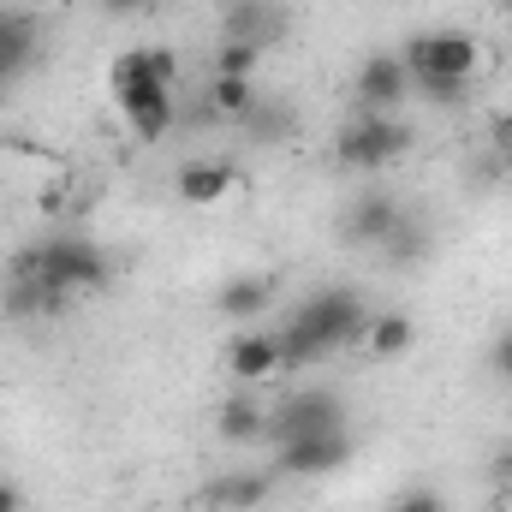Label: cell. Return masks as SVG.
<instances>
[{
  "instance_id": "1",
  "label": "cell",
  "mask_w": 512,
  "mask_h": 512,
  "mask_svg": "<svg viewBox=\"0 0 512 512\" xmlns=\"http://www.w3.org/2000/svg\"><path fill=\"white\" fill-rule=\"evenodd\" d=\"M364 328H370V304L352 292V286H322V292H310L298 310H292V322L274 334L280 340V364L286 370H310V364H322V358H334L340 346H364Z\"/></svg>"
},
{
  "instance_id": "2",
  "label": "cell",
  "mask_w": 512,
  "mask_h": 512,
  "mask_svg": "<svg viewBox=\"0 0 512 512\" xmlns=\"http://www.w3.org/2000/svg\"><path fill=\"white\" fill-rule=\"evenodd\" d=\"M6 274H18V280H48V286H60L66 298H78V292H96V286L108 280V256L96 251L90 239L60 233V239L24 245V251L12 256Z\"/></svg>"
},
{
  "instance_id": "3",
  "label": "cell",
  "mask_w": 512,
  "mask_h": 512,
  "mask_svg": "<svg viewBox=\"0 0 512 512\" xmlns=\"http://www.w3.org/2000/svg\"><path fill=\"white\" fill-rule=\"evenodd\" d=\"M411 84H471L483 72V42L465 30H417L399 48Z\"/></svg>"
},
{
  "instance_id": "4",
  "label": "cell",
  "mask_w": 512,
  "mask_h": 512,
  "mask_svg": "<svg viewBox=\"0 0 512 512\" xmlns=\"http://www.w3.org/2000/svg\"><path fill=\"white\" fill-rule=\"evenodd\" d=\"M411 126L405 120H393V114H352L346 126H340V137H334V161L340 167H352V173H382V167H393V161H405L411 155Z\"/></svg>"
},
{
  "instance_id": "5",
  "label": "cell",
  "mask_w": 512,
  "mask_h": 512,
  "mask_svg": "<svg viewBox=\"0 0 512 512\" xmlns=\"http://www.w3.org/2000/svg\"><path fill=\"white\" fill-rule=\"evenodd\" d=\"M328 429H346V411L328 387H298L286 393L274 411H268V441H298V435H328Z\"/></svg>"
},
{
  "instance_id": "6",
  "label": "cell",
  "mask_w": 512,
  "mask_h": 512,
  "mask_svg": "<svg viewBox=\"0 0 512 512\" xmlns=\"http://www.w3.org/2000/svg\"><path fill=\"white\" fill-rule=\"evenodd\" d=\"M352 459V429H328V435H298L274 447V471L286 477H328Z\"/></svg>"
},
{
  "instance_id": "7",
  "label": "cell",
  "mask_w": 512,
  "mask_h": 512,
  "mask_svg": "<svg viewBox=\"0 0 512 512\" xmlns=\"http://www.w3.org/2000/svg\"><path fill=\"white\" fill-rule=\"evenodd\" d=\"M114 102H120V120H126V131L137 143H161L173 131V114H179L173 108V84H131Z\"/></svg>"
},
{
  "instance_id": "8",
  "label": "cell",
  "mask_w": 512,
  "mask_h": 512,
  "mask_svg": "<svg viewBox=\"0 0 512 512\" xmlns=\"http://www.w3.org/2000/svg\"><path fill=\"white\" fill-rule=\"evenodd\" d=\"M405 96H411V72H405V60L393 48L370 54L358 66V108L364 114H393V108H405Z\"/></svg>"
},
{
  "instance_id": "9",
  "label": "cell",
  "mask_w": 512,
  "mask_h": 512,
  "mask_svg": "<svg viewBox=\"0 0 512 512\" xmlns=\"http://www.w3.org/2000/svg\"><path fill=\"white\" fill-rule=\"evenodd\" d=\"M173 191L185 209H221L233 191H245V173H239V161H185Z\"/></svg>"
},
{
  "instance_id": "10",
  "label": "cell",
  "mask_w": 512,
  "mask_h": 512,
  "mask_svg": "<svg viewBox=\"0 0 512 512\" xmlns=\"http://www.w3.org/2000/svg\"><path fill=\"white\" fill-rule=\"evenodd\" d=\"M399 215H405L399 197L364 191V197H352V209L340 215V239H346V245H364V251H382V239L399 227Z\"/></svg>"
},
{
  "instance_id": "11",
  "label": "cell",
  "mask_w": 512,
  "mask_h": 512,
  "mask_svg": "<svg viewBox=\"0 0 512 512\" xmlns=\"http://www.w3.org/2000/svg\"><path fill=\"white\" fill-rule=\"evenodd\" d=\"M286 364H280V340L274 334H262V328H239L233 340H227V376L239 387H262L274 382Z\"/></svg>"
},
{
  "instance_id": "12",
  "label": "cell",
  "mask_w": 512,
  "mask_h": 512,
  "mask_svg": "<svg viewBox=\"0 0 512 512\" xmlns=\"http://www.w3.org/2000/svg\"><path fill=\"white\" fill-rule=\"evenodd\" d=\"M179 78V54L173 48H161V42H149V48H120L114 60H108V90L120 96L131 84H173Z\"/></svg>"
},
{
  "instance_id": "13",
  "label": "cell",
  "mask_w": 512,
  "mask_h": 512,
  "mask_svg": "<svg viewBox=\"0 0 512 512\" xmlns=\"http://www.w3.org/2000/svg\"><path fill=\"white\" fill-rule=\"evenodd\" d=\"M268 489H274L268 471H227V477L203 483V507L209 512H256L268 501Z\"/></svg>"
},
{
  "instance_id": "14",
  "label": "cell",
  "mask_w": 512,
  "mask_h": 512,
  "mask_svg": "<svg viewBox=\"0 0 512 512\" xmlns=\"http://www.w3.org/2000/svg\"><path fill=\"white\" fill-rule=\"evenodd\" d=\"M215 435L233 441V447L268 441V405L256 399V387H239L233 399H221V411H215Z\"/></svg>"
},
{
  "instance_id": "15",
  "label": "cell",
  "mask_w": 512,
  "mask_h": 512,
  "mask_svg": "<svg viewBox=\"0 0 512 512\" xmlns=\"http://www.w3.org/2000/svg\"><path fill=\"white\" fill-rule=\"evenodd\" d=\"M268 304H274V274H233V280L215 292V310H221L227 322H256Z\"/></svg>"
},
{
  "instance_id": "16",
  "label": "cell",
  "mask_w": 512,
  "mask_h": 512,
  "mask_svg": "<svg viewBox=\"0 0 512 512\" xmlns=\"http://www.w3.org/2000/svg\"><path fill=\"white\" fill-rule=\"evenodd\" d=\"M36 42H42V30L30 12H0V84L36 60Z\"/></svg>"
},
{
  "instance_id": "17",
  "label": "cell",
  "mask_w": 512,
  "mask_h": 512,
  "mask_svg": "<svg viewBox=\"0 0 512 512\" xmlns=\"http://www.w3.org/2000/svg\"><path fill=\"white\" fill-rule=\"evenodd\" d=\"M411 340H417V322H411L405 310L370 316V328H364V352H370L376 364H393V358H405V352H411Z\"/></svg>"
},
{
  "instance_id": "18",
  "label": "cell",
  "mask_w": 512,
  "mask_h": 512,
  "mask_svg": "<svg viewBox=\"0 0 512 512\" xmlns=\"http://www.w3.org/2000/svg\"><path fill=\"white\" fill-rule=\"evenodd\" d=\"M221 24H227V36H233V42H256V48H268V42L280 36V12H274L268 0H239Z\"/></svg>"
},
{
  "instance_id": "19",
  "label": "cell",
  "mask_w": 512,
  "mask_h": 512,
  "mask_svg": "<svg viewBox=\"0 0 512 512\" xmlns=\"http://www.w3.org/2000/svg\"><path fill=\"white\" fill-rule=\"evenodd\" d=\"M251 108H256L251 78H209V90H203V114L209 120H251Z\"/></svg>"
},
{
  "instance_id": "20",
  "label": "cell",
  "mask_w": 512,
  "mask_h": 512,
  "mask_svg": "<svg viewBox=\"0 0 512 512\" xmlns=\"http://www.w3.org/2000/svg\"><path fill=\"white\" fill-rule=\"evenodd\" d=\"M423 251H429V227L405 209V215H399V227L382 239V256H387V262H423Z\"/></svg>"
},
{
  "instance_id": "21",
  "label": "cell",
  "mask_w": 512,
  "mask_h": 512,
  "mask_svg": "<svg viewBox=\"0 0 512 512\" xmlns=\"http://www.w3.org/2000/svg\"><path fill=\"white\" fill-rule=\"evenodd\" d=\"M256 66H262V48H256V42L221 36V48H215V60H209V78H256Z\"/></svg>"
},
{
  "instance_id": "22",
  "label": "cell",
  "mask_w": 512,
  "mask_h": 512,
  "mask_svg": "<svg viewBox=\"0 0 512 512\" xmlns=\"http://www.w3.org/2000/svg\"><path fill=\"white\" fill-rule=\"evenodd\" d=\"M489 149H495L501 161H512V108H495V114H489Z\"/></svg>"
},
{
  "instance_id": "23",
  "label": "cell",
  "mask_w": 512,
  "mask_h": 512,
  "mask_svg": "<svg viewBox=\"0 0 512 512\" xmlns=\"http://www.w3.org/2000/svg\"><path fill=\"white\" fill-rule=\"evenodd\" d=\"M387 512H447V507H441V495H429V489H405Z\"/></svg>"
},
{
  "instance_id": "24",
  "label": "cell",
  "mask_w": 512,
  "mask_h": 512,
  "mask_svg": "<svg viewBox=\"0 0 512 512\" xmlns=\"http://www.w3.org/2000/svg\"><path fill=\"white\" fill-rule=\"evenodd\" d=\"M489 477H495L501 489H512V441L501 447V453H495V459H489Z\"/></svg>"
},
{
  "instance_id": "25",
  "label": "cell",
  "mask_w": 512,
  "mask_h": 512,
  "mask_svg": "<svg viewBox=\"0 0 512 512\" xmlns=\"http://www.w3.org/2000/svg\"><path fill=\"white\" fill-rule=\"evenodd\" d=\"M495 370H501V376L512 382V328L501 334V340H495Z\"/></svg>"
},
{
  "instance_id": "26",
  "label": "cell",
  "mask_w": 512,
  "mask_h": 512,
  "mask_svg": "<svg viewBox=\"0 0 512 512\" xmlns=\"http://www.w3.org/2000/svg\"><path fill=\"white\" fill-rule=\"evenodd\" d=\"M0 512H24V495H18L12 477H0Z\"/></svg>"
},
{
  "instance_id": "27",
  "label": "cell",
  "mask_w": 512,
  "mask_h": 512,
  "mask_svg": "<svg viewBox=\"0 0 512 512\" xmlns=\"http://www.w3.org/2000/svg\"><path fill=\"white\" fill-rule=\"evenodd\" d=\"M149 0H102V12H114V18H131V12H143Z\"/></svg>"
},
{
  "instance_id": "28",
  "label": "cell",
  "mask_w": 512,
  "mask_h": 512,
  "mask_svg": "<svg viewBox=\"0 0 512 512\" xmlns=\"http://www.w3.org/2000/svg\"><path fill=\"white\" fill-rule=\"evenodd\" d=\"M495 6H501V12H507V18H512V0H495Z\"/></svg>"
},
{
  "instance_id": "29",
  "label": "cell",
  "mask_w": 512,
  "mask_h": 512,
  "mask_svg": "<svg viewBox=\"0 0 512 512\" xmlns=\"http://www.w3.org/2000/svg\"><path fill=\"white\" fill-rule=\"evenodd\" d=\"M18 6H48V0H18Z\"/></svg>"
},
{
  "instance_id": "30",
  "label": "cell",
  "mask_w": 512,
  "mask_h": 512,
  "mask_svg": "<svg viewBox=\"0 0 512 512\" xmlns=\"http://www.w3.org/2000/svg\"><path fill=\"white\" fill-rule=\"evenodd\" d=\"M0 102H6V84H0Z\"/></svg>"
}]
</instances>
